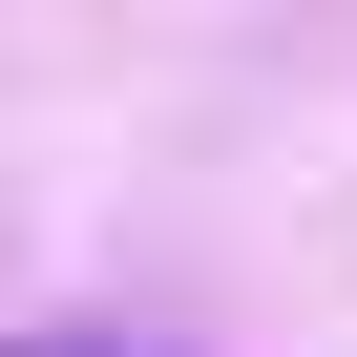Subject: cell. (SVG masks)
Listing matches in <instances>:
<instances>
[{"mask_svg": "<svg viewBox=\"0 0 357 357\" xmlns=\"http://www.w3.org/2000/svg\"><path fill=\"white\" fill-rule=\"evenodd\" d=\"M0 357H147V336H0Z\"/></svg>", "mask_w": 357, "mask_h": 357, "instance_id": "1", "label": "cell"}]
</instances>
